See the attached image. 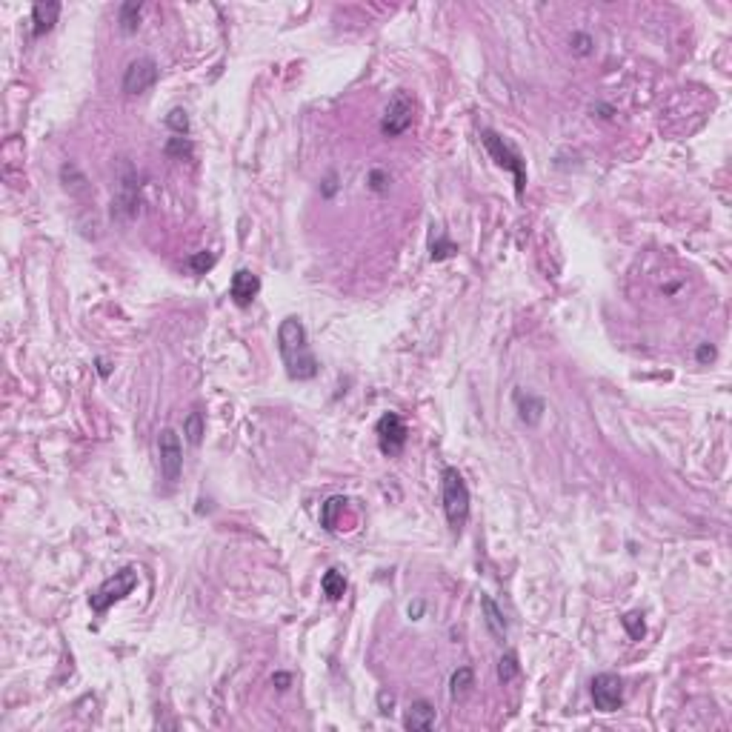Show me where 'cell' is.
I'll return each instance as SVG.
<instances>
[{
	"mask_svg": "<svg viewBox=\"0 0 732 732\" xmlns=\"http://www.w3.org/2000/svg\"><path fill=\"white\" fill-rule=\"evenodd\" d=\"M278 352L283 358L286 375L292 381H312L321 370V363L309 346L307 338V326L301 324V318H283L278 326Z\"/></svg>",
	"mask_w": 732,
	"mask_h": 732,
	"instance_id": "obj_1",
	"label": "cell"
},
{
	"mask_svg": "<svg viewBox=\"0 0 732 732\" xmlns=\"http://www.w3.org/2000/svg\"><path fill=\"white\" fill-rule=\"evenodd\" d=\"M441 501H444L447 524L458 535L469 521V503L472 501H469V486L455 467H447L444 475H441Z\"/></svg>",
	"mask_w": 732,
	"mask_h": 732,
	"instance_id": "obj_2",
	"label": "cell"
},
{
	"mask_svg": "<svg viewBox=\"0 0 732 732\" xmlns=\"http://www.w3.org/2000/svg\"><path fill=\"white\" fill-rule=\"evenodd\" d=\"M481 143L486 146V152L492 155V161L501 166V169H506L512 178H515V192H518V198L524 195V186H527V166H524V158L512 149V146L495 132V129H484L481 132Z\"/></svg>",
	"mask_w": 732,
	"mask_h": 732,
	"instance_id": "obj_3",
	"label": "cell"
},
{
	"mask_svg": "<svg viewBox=\"0 0 732 732\" xmlns=\"http://www.w3.org/2000/svg\"><path fill=\"white\" fill-rule=\"evenodd\" d=\"M137 587V569L135 566H123V569H118L115 575H109L101 587L89 595V607H92V612H106L112 604H118V601H123L126 595H132V590Z\"/></svg>",
	"mask_w": 732,
	"mask_h": 732,
	"instance_id": "obj_4",
	"label": "cell"
},
{
	"mask_svg": "<svg viewBox=\"0 0 732 732\" xmlns=\"http://www.w3.org/2000/svg\"><path fill=\"white\" fill-rule=\"evenodd\" d=\"M115 200H112V215H118L120 221H132L140 209V181L137 172L132 169L129 161L120 164L118 175H115Z\"/></svg>",
	"mask_w": 732,
	"mask_h": 732,
	"instance_id": "obj_5",
	"label": "cell"
},
{
	"mask_svg": "<svg viewBox=\"0 0 732 732\" xmlns=\"http://www.w3.org/2000/svg\"><path fill=\"white\" fill-rule=\"evenodd\" d=\"M415 120V98L406 92V89H398L387 109H384V118H381V135L384 137H398L404 135Z\"/></svg>",
	"mask_w": 732,
	"mask_h": 732,
	"instance_id": "obj_6",
	"label": "cell"
},
{
	"mask_svg": "<svg viewBox=\"0 0 732 732\" xmlns=\"http://www.w3.org/2000/svg\"><path fill=\"white\" fill-rule=\"evenodd\" d=\"M158 78H161V69H158L155 57H146V55H143V57H135V60L126 66L120 89H123L126 95H143V92H149V89L158 84Z\"/></svg>",
	"mask_w": 732,
	"mask_h": 732,
	"instance_id": "obj_7",
	"label": "cell"
},
{
	"mask_svg": "<svg viewBox=\"0 0 732 732\" xmlns=\"http://www.w3.org/2000/svg\"><path fill=\"white\" fill-rule=\"evenodd\" d=\"M158 461H161V475L164 481L175 484L183 472V447L181 435L175 429H161L158 435Z\"/></svg>",
	"mask_w": 732,
	"mask_h": 732,
	"instance_id": "obj_8",
	"label": "cell"
},
{
	"mask_svg": "<svg viewBox=\"0 0 732 732\" xmlns=\"http://www.w3.org/2000/svg\"><path fill=\"white\" fill-rule=\"evenodd\" d=\"M590 695L598 712H615L624 707V681L612 673H601L590 684Z\"/></svg>",
	"mask_w": 732,
	"mask_h": 732,
	"instance_id": "obj_9",
	"label": "cell"
},
{
	"mask_svg": "<svg viewBox=\"0 0 732 732\" xmlns=\"http://www.w3.org/2000/svg\"><path fill=\"white\" fill-rule=\"evenodd\" d=\"M375 432H378V444H381V452H384V455H398V452L404 450V444H406V435H409V432H406V423H404V418H401L398 412L381 415Z\"/></svg>",
	"mask_w": 732,
	"mask_h": 732,
	"instance_id": "obj_10",
	"label": "cell"
},
{
	"mask_svg": "<svg viewBox=\"0 0 732 732\" xmlns=\"http://www.w3.org/2000/svg\"><path fill=\"white\" fill-rule=\"evenodd\" d=\"M261 292V278L249 269H238L232 275V283H229V298L238 304V307H249Z\"/></svg>",
	"mask_w": 732,
	"mask_h": 732,
	"instance_id": "obj_11",
	"label": "cell"
},
{
	"mask_svg": "<svg viewBox=\"0 0 732 732\" xmlns=\"http://www.w3.org/2000/svg\"><path fill=\"white\" fill-rule=\"evenodd\" d=\"M404 726L409 732H429L435 726V707L429 701H412L406 715H404Z\"/></svg>",
	"mask_w": 732,
	"mask_h": 732,
	"instance_id": "obj_12",
	"label": "cell"
},
{
	"mask_svg": "<svg viewBox=\"0 0 732 732\" xmlns=\"http://www.w3.org/2000/svg\"><path fill=\"white\" fill-rule=\"evenodd\" d=\"M60 9L63 6L55 4V0H49V4H35V9H32V38H43L46 32H52L57 18H60Z\"/></svg>",
	"mask_w": 732,
	"mask_h": 732,
	"instance_id": "obj_13",
	"label": "cell"
},
{
	"mask_svg": "<svg viewBox=\"0 0 732 732\" xmlns=\"http://www.w3.org/2000/svg\"><path fill=\"white\" fill-rule=\"evenodd\" d=\"M515 409H518V418L524 423H530V426L541 423V418L547 412L544 401L538 395H532V392H515Z\"/></svg>",
	"mask_w": 732,
	"mask_h": 732,
	"instance_id": "obj_14",
	"label": "cell"
},
{
	"mask_svg": "<svg viewBox=\"0 0 732 732\" xmlns=\"http://www.w3.org/2000/svg\"><path fill=\"white\" fill-rule=\"evenodd\" d=\"M481 612H484V621H486V629L495 641H506V618L501 612V607L489 598V595H481Z\"/></svg>",
	"mask_w": 732,
	"mask_h": 732,
	"instance_id": "obj_15",
	"label": "cell"
},
{
	"mask_svg": "<svg viewBox=\"0 0 732 732\" xmlns=\"http://www.w3.org/2000/svg\"><path fill=\"white\" fill-rule=\"evenodd\" d=\"M140 15H143V4L140 0H129L118 9V23L123 35H135L140 29Z\"/></svg>",
	"mask_w": 732,
	"mask_h": 732,
	"instance_id": "obj_16",
	"label": "cell"
},
{
	"mask_svg": "<svg viewBox=\"0 0 732 732\" xmlns=\"http://www.w3.org/2000/svg\"><path fill=\"white\" fill-rule=\"evenodd\" d=\"M343 506H346V498H341V495L329 498V501L321 506V527H324V530H329V532L338 530V515L343 512Z\"/></svg>",
	"mask_w": 732,
	"mask_h": 732,
	"instance_id": "obj_17",
	"label": "cell"
},
{
	"mask_svg": "<svg viewBox=\"0 0 732 732\" xmlns=\"http://www.w3.org/2000/svg\"><path fill=\"white\" fill-rule=\"evenodd\" d=\"M183 435H186V441H189L192 447H200L203 435H206V421H203V415H200L198 409H192V412L186 415V421H183Z\"/></svg>",
	"mask_w": 732,
	"mask_h": 732,
	"instance_id": "obj_18",
	"label": "cell"
},
{
	"mask_svg": "<svg viewBox=\"0 0 732 732\" xmlns=\"http://www.w3.org/2000/svg\"><path fill=\"white\" fill-rule=\"evenodd\" d=\"M321 587H324V595H326L329 601H341L343 593H346V578H343V572L329 569V572L321 578Z\"/></svg>",
	"mask_w": 732,
	"mask_h": 732,
	"instance_id": "obj_19",
	"label": "cell"
},
{
	"mask_svg": "<svg viewBox=\"0 0 732 732\" xmlns=\"http://www.w3.org/2000/svg\"><path fill=\"white\" fill-rule=\"evenodd\" d=\"M472 684H475V673H472L469 667H458V670L452 673V678H450V692H452V698H464V695L472 690Z\"/></svg>",
	"mask_w": 732,
	"mask_h": 732,
	"instance_id": "obj_20",
	"label": "cell"
},
{
	"mask_svg": "<svg viewBox=\"0 0 732 732\" xmlns=\"http://www.w3.org/2000/svg\"><path fill=\"white\" fill-rule=\"evenodd\" d=\"M518 673H521L518 655H515V652H503L501 661H498V681H501V684H512V681L518 678Z\"/></svg>",
	"mask_w": 732,
	"mask_h": 732,
	"instance_id": "obj_21",
	"label": "cell"
},
{
	"mask_svg": "<svg viewBox=\"0 0 732 732\" xmlns=\"http://www.w3.org/2000/svg\"><path fill=\"white\" fill-rule=\"evenodd\" d=\"M166 155H169V158H175V161H189V158H192V143H189V137H181V135L169 137V143H166Z\"/></svg>",
	"mask_w": 732,
	"mask_h": 732,
	"instance_id": "obj_22",
	"label": "cell"
},
{
	"mask_svg": "<svg viewBox=\"0 0 732 732\" xmlns=\"http://www.w3.org/2000/svg\"><path fill=\"white\" fill-rule=\"evenodd\" d=\"M166 126H169L175 135L186 137V135H189V115H186V109H172V112L166 115Z\"/></svg>",
	"mask_w": 732,
	"mask_h": 732,
	"instance_id": "obj_23",
	"label": "cell"
},
{
	"mask_svg": "<svg viewBox=\"0 0 732 732\" xmlns=\"http://www.w3.org/2000/svg\"><path fill=\"white\" fill-rule=\"evenodd\" d=\"M624 629H627V635L632 638V641H641L644 635H646V627H644V615H638V612H629V615H624Z\"/></svg>",
	"mask_w": 732,
	"mask_h": 732,
	"instance_id": "obj_24",
	"label": "cell"
},
{
	"mask_svg": "<svg viewBox=\"0 0 732 732\" xmlns=\"http://www.w3.org/2000/svg\"><path fill=\"white\" fill-rule=\"evenodd\" d=\"M212 266H215V255H212V252H195V255L189 258V269H192L195 275H206Z\"/></svg>",
	"mask_w": 732,
	"mask_h": 732,
	"instance_id": "obj_25",
	"label": "cell"
},
{
	"mask_svg": "<svg viewBox=\"0 0 732 732\" xmlns=\"http://www.w3.org/2000/svg\"><path fill=\"white\" fill-rule=\"evenodd\" d=\"M569 46H572V52H575V55L587 57V55L593 52V46H595V43H593V38H590L587 32H575V35L569 38Z\"/></svg>",
	"mask_w": 732,
	"mask_h": 732,
	"instance_id": "obj_26",
	"label": "cell"
},
{
	"mask_svg": "<svg viewBox=\"0 0 732 732\" xmlns=\"http://www.w3.org/2000/svg\"><path fill=\"white\" fill-rule=\"evenodd\" d=\"M432 261H447V258H452L455 252H458V246L452 244V241H447V238H441V241H432Z\"/></svg>",
	"mask_w": 732,
	"mask_h": 732,
	"instance_id": "obj_27",
	"label": "cell"
},
{
	"mask_svg": "<svg viewBox=\"0 0 732 732\" xmlns=\"http://www.w3.org/2000/svg\"><path fill=\"white\" fill-rule=\"evenodd\" d=\"M370 189L372 192H387L389 189V175L384 169H372L370 172Z\"/></svg>",
	"mask_w": 732,
	"mask_h": 732,
	"instance_id": "obj_28",
	"label": "cell"
},
{
	"mask_svg": "<svg viewBox=\"0 0 732 732\" xmlns=\"http://www.w3.org/2000/svg\"><path fill=\"white\" fill-rule=\"evenodd\" d=\"M715 355H718V352H715L712 343H701V346L695 349V360H698V363H709V360H715Z\"/></svg>",
	"mask_w": 732,
	"mask_h": 732,
	"instance_id": "obj_29",
	"label": "cell"
},
{
	"mask_svg": "<svg viewBox=\"0 0 732 732\" xmlns=\"http://www.w3.org/2000/svg\"><path fill=\"white\" fill-rule=\"evenodd\" d=\"M378 707H381V712H384V715H389V712H392V707H395V695L384 690V692L378 695Z\"/></svg>",
	"mask_w": 732,
	"mask_h": 732,
	"instance_id": "obj_30",
	"label": "cell"
},
{
	"mask_svg": "<svg viewBox=\"0 0 732 732\" xmlns=\"http://www.w3.org/2000/svg\"><path fill=\"white\" fill-rule=\"evenodd\" d=\"M289 681H292V678H289L286 673H278V675H272V684H278V690H286V687H289Z\"/></svg>",
	"mask_w": 732,
	"mask_h": 732,
	"instance_id": "obj_31",
	"label": "cell"
},
{
	"mask_svg": "<svg viewBox=\"0 0 732 732\" xmlns=\"http://www.w3.org/2000/svg\"><path fill=\"white\" fill-rule=\"evenodd\" d=\"M98 372H101V378H109V372H112V366L103 358H98Z\"/></svg>",
	"mask_w": 732,
	"mask_h": 732,
	"instance_id": "obj_32",
	"label": "cell"
},
{
	"mask_svg": "<svg viewBox=\"0 0 732 732\" xmlns=\"http://www.w3.org/2000/svg\"><path fill=\"white\" fill-rule=\"evenodd\" d=\"M324 195L329 198V195H335V175H329L326 178V186H324Z\"/></svg>",
	"mask_w": 732,
	"mask_h": 732,
	"instance_id": "obj_33",
	"label": "cell"
},
{
	"mask_svg": "<svg viewBox=\"0 0 732 732\" xmlns=\"http://www.w3.org/2000/svg\"><path fill=\"white\" fill-rule=\"evenodd\" d=\"M421 610H423V604H421V601H418L415 607H409V618H418V615H421Z\"/></svg>",
	"mask_w": 732,
	"mask_h": 732,
	"instance_id": "obj_34",
	"label": "cell"
}]
</instances>
